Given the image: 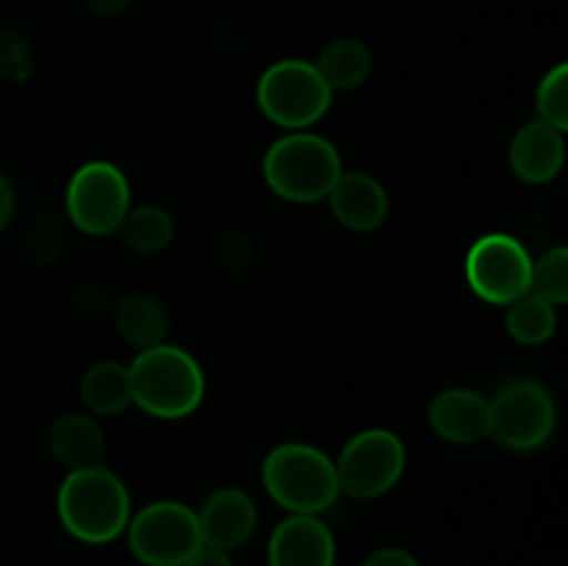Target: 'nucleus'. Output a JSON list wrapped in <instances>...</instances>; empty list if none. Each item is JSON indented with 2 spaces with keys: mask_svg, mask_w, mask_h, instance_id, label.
Instances as JSON below:
<instances>
[{
  "mask_svg": "<svg viewBox=\"0 0 568 566\" xmlns=\"http://www.w3.org/2000/svg\"><path fill=\"white\" fill-rule=\"evenodd\" d=\"M131 403L155 420H183L200 408L205 375L197 361L175 344L139 350L128 364Z\"/></svg>",
  "mask_w": 568,
  "mask_h": 566,
  "instance_id": "f257e3e1",
  "label": "nucleus"
},
{
  "mask_svg": "<svg viewBox=\"0 0 568 566\" xmlns=\"http://www.w3.org/2000/svg\"><path fill=\"white\" fill-rule=\"evenodd\" d=\"M55 508L64 530L87 544L114 542L133 516L128 486L105 466L70 472L59 486Z\"/></svg>",
  "mask_w": 568,
  "mask_h": 566,
  "instance_id": "f03ea898",
  "label": "nucleus"
},
{
  "mask_svg": "<svg viewBox=\"0 0 568 566\" xmlns=\"http://www.w3.org/2000/svg\"><path fill=\"white\" fill-rule=\"evenodd\" d=\"M342 172L336 144L311 131H288L264 155L266 186L288 203H320Z\"/></svg>",
  "mask_w": 568,
  "mask_h": 566,
  "instance_id": "7ed1b4c3",
  "label": "nucleus"
},
{
  "mask_svg": "<svg viewBox=\"0 0 568 566\" xmlns=\"http://www.w3.org/2000/svg\"><path fill=\"white\" fill-rule=\"evenodd\" d=\"M266 494L288 514L320 516L338 499L336 464L320 447L286 442L272 449L261 466Z\"/></svg>",
  "mask_w": 568,
  "mask_h": 566,
  "instance_id": "20e7f679",
  "label": "nucleus"
},
{
  "mask_svg": "<svg viewBox=\"0 0 568 566\" xmlns=\"http://www.w3.org/2000/svg\"><path fill=\"white\" fill-rule=\"evenodd\" d=\"M255 98L266 120L288 131H305L327 114L333 92L314 61L283 59L261 72Z\"/></svg>",
  "mask_w": 568,
  "mask_h": 566,
  "instance_id": "39448f33",
  "label": "nucleus"
},
{
  "mask_svg": "<svg viewBox=\"0 0 568 566\" xmlns=\"http://www.w3.org/2000/svg\"><path fill=\"white\" fill-rule=\"evenodd\" d=\"M64 209L72 225L87 236H109L120 231L131 209V183L111 161H89L78 166L67 183Z\"/></svg>",
  "mask_w": 568,
  "mask_h": 566,
  "instance_id": "423d86ee",
  "label": "nucleus"
},
{
  "mask_svg": "<svg viewBox=\"0 0 568 566\" xmlns=\"http://www.w3.org/2000/svg\"><path fill=\"white\" fill-rule=\"evenodd\" d=\"M128 544L144 566H183L200 547L197 511L175 499H159L128 522Z\"/></svg>",
  "mask_w": 568,
  "mask_h": 566,
  "instance_id": "0eeeda50",
  "label": "nucleus"
},
{
  "mask_svg": "<svg viewBox=\"0 0 568 566\" xmlns=\"http://www.w3.org/2000/svg\"><path fill=\"white\" fill-rule=\"evenodd\" d=\"M405 444L397 433L369 427L361 431L344 444L338 453L336 477L338 488L355 499H375L392 492L405 472Z\"/></svg>",
  "mask_w": 568,
  "mask_h": 566,
  "instance_id": "6e6552de",
  "label": "nucleus"
},
{
  "mask_svg": "<svg viewBox=\"0 0 568 566\" xmlns=\"http://www.w3.org/2000/svg\"><path fill=\"white\" fill-rule=\"evenodd\" d=\"M491 438L503 447L527 453L549 442L558 408L547 386L530 377H516L497 388L491 400Z\"/></svg>",
  "mask_w": 568,
  "mask_h": 566,
  "instance_id": "1a4fd4ad",
  "label": "nucleus"
},
{
  "mask_svg": "<svg viewBox=\"0 0 568 566\" xmlns=\"http://www.w3.org/2000/svg\"><path fill=\"white\" fill-rule=\"evenodd\" d=\"M532 259L519 239L486 233L466 253V283L480 300L508 305L530 292Z\"/></svg>",
  "mask_w": 568,
  "mask_h": 566,
  "instance_id": "9d476101",
  "label": "nucleus"
},
{
  "mask_svg": "<svg viewBox=\"0 0 568 566\" xmlns=\"http://www.w3.org/2000/svg\"><path fill=\"white\" fill-rule=\"evenodd\" d=\"M266 555L270 566H333L336 538L320 516L288 514L272 530Z\"/></svg>",
  "mask_w": 568,
  "mask_h": 566,
  "instance_id": "9b49d317",
  "label": "nucleus"
},
{
  "mask_svg": "<svg viewBox=\"0 0 568 566\" xmlns=\"http://www.w3.org/2000/svg\"><path fill=\"white\" fill-rule=\"evenodd\" d=\"M203 547L231 553L250 542L258 525V508L242 488H220L197 511Z\"/></svg>",
  "mask_w": 568,
  "mask_h": 566,
  "instance_id": "f8f14e48",
  "label": "nucleus"
},
{
  "mask_svg": "<svg viewBox=\"0 0 568 566\" xmlns=\"http://www.w3.org/2000/svg\"><path fill=\"white\" fill-rule=\"evenodd\" d=\"M430 427L449 444H475L491 438V403L466 386L444 388L427 408Z\"/></svg>",
  "mask_w": 568,
  "mask_h": 566,
  "instance_id": "ddd939ff",
  "label": "nucleus"
},
{
  "mask_svg": "<svg viewBox=\"0 0 568 566\" xmlns=\"http://www.w3.org/2000/svg\"><path fill=\"white\" fill-rule=\"evenodd\" d=\"M327 200L333 216L355 233L375 231L388 216L386 189L369 172H342Z\"/></svg>",
  "mask_w": 568,
  "mask_h": 566,
  "instance_id": "4468645a",
  "label": "nucleus"
},
{
  "mask_svg": "<svg viewBox=\"0 0 568 566\" xmlns=\"http://www.w3.org/2000/svg\"><path fill=\"white\" fill-rule=\"evenodd\" d=\"M566 161V139L564 131L547 125L541 120L527 122L519 128V133L510 142V170L516 178L525 183H541L555 181L564 170Z\"/></svg>",
  "mask_w": 568,
  "mask_h": 566,
  "instance_id": "2eb2a0df",
  "label": "nucleus"
},
{
  "mask_svg": "<svg viewBox=\"0 0 568 566\" xmlns=\"http://www.w3.org/2000/svg\"><path fill=\"white\" fill-rule=\"evenodd\" d=\"M50 453L70 472L103 466L109 442H105L103 425L89 414H64L50 427Z\"/></svg>",
  "mask_w": 568,
  "mask_h": 566,
  "instance_id": "dca6fc26",
  "label": "nucleus"
},
{
  "mask_svg": "<svg viewBox=\"0 0 568 566\" xmlns=\"http://www.w3.org/2000/svg\"><path fill=\"white\" fill-rule=\"evenodd\" d=\"M114 325L131 347L148 350L164 344L166 333H170V314L153 294L128 292L125 297L116 300Z\"/></svg>",
  "mask_w": 568,
  "mask_h": 566,
  "instance_id": "f3484780",
  "label": "nucleus"
},
{
  "mask_svg": "<svg viewBox=\"0 0 568 566\" xmlns=\"http://www.w3.org/2000/svg\"><path fill=\"white\" fill-rule=\"evenodd\" d=\"M83 405L94 416H116L131 405V381L128 366L120 361H98L83 372L78 383Z\"/></svg>",
  "mask_w": 568,
  "mask_h": 566,
  "instance_id": "a211bd4d",
  "label": "nucleus"
},
{
  "mask_svg": "<svg viewBox=\"0 0 568 566\" xmlns=\"http://www.w3.org/2000/svg\"><path fill=\"white\" fill-rule=\"evenodd\" d=\"M320 75L331 87V92H349L358 89L372 72V50L361 39L344 37L327 44L314 61Z\"/></svg>",
  "mask_w": 568,
  "mask_h": 566,
  "instance_id": "6ab92c4d",
  "label": "nucleus"
},
{
  "mask_svg": "<svg viewBox=\"0 0 568 566\" xmlns=\"http://www.w3.org/2000/svg\"><path fill=\"white\" fill-rule=\"evenodd\" d=\"M116 233L131 253L155 255L170 247L172 236H175V220L164 205H136V209H128Z\"/></svg>",
  "mask_w": 568,
  "mask_h": 566,
  "instance_id": "aec40b11",
  "label": "nucleus"
},
{
  "mask_svg": "<svg viewBox=\"0 0 568 566\" xmlns=\"http://www.w3.org/2000/svg\"><path fill=\"white\" fill-rule=\"evenodd\" d=\"M505 327L519 344H544L558 331V311L552 303L527 292L505 305Z\"/></svg>",
  "mask_w": 568,
  "mask_h": 566,
  "instance_id": "412c9836",
  "label": "nucleus"
},
{
  "mask_svg": "<svg viewBox=\"0 0 568 566\" xmlns=\"http://www.w3.org/2000/svg\"><path fill=\"white\" fill-rule=\"evenodd\" d=\"M530 294L547 300L555 309L568 303V250L552 247L532 261L530 266Z\"/></svg>",
  "mask_w": 568,
  "mask_h": 566,
  "instance_id": "4be33fe9",
  "label": "nucleus"
},
{
  "mask_svg": "<svg viewBox=\"0 0 568 566\" xmlns=\"http://www.w3.org/2000/svg\"><path fill=\"white\" fill-rule=\"evenodd\" d=\"M536 111H538V120L566 133L568 128V64L566 61H560L558 67H552V70L541 78L536 92Z\"/></svg>",
  "mask_w": 568,
  "mask_h": 566,
  "instance_id": "5701e85b",
  "label": "nucleus"
},
{
  "mask_svg": "<svg viewBox=\"0 0 568 566\" xmlns=\"http://www.w3.org/2000/svg\"><path fill=\"white\" fill-rule=\"evenodd\" d=\"M33 70V50L20 33L0 37V81L22 83Z\"/></svg>",
  "mask_w": 568,
  "mask_h": 566,
  "instance_id": "b1692460",
  "label": "nucleus"
},
{
  "mask_svg": "<svg viewBox=\"0 0 568 566\" xmlns=\"http://www.w3.org/2000/svg\"><path fill=\"white\" fill-rule=\"evenodd\" d=\"M61 220L55 211H44L42 216H37V222L31 225V233H28V244H31L33 255L42 261H55L61 250Z\"/></svg>",
  "mask_w": 568,
  "mask_h": 566,
  "instance_id": "393cba45",
  "label": "nucleus"
},
{
  "mask_svg": "<svg viewBox=\"0 0 568 566\" xmlns=\"http://www.w3.org/2000/svg\"><path fill=\"white\" fill-rule=\"evenodd\" d=\"M216 253H220V261L225 266L242 270V266H247L250 255H253V242L244 233H227V236H222Z\"/></svg>",
  "mask_w": 568,
  "mask_h": 566,
  "instance_id": "a878e982",
  "label": "nucleus"
},
{
  "mask_svg": "<svg viewBox=\"0 0 568 566\" xmlns=\"http://www.w3.org/2000/svg\"><path fill=\"white\" fill-rule=\"evenodd\" d=\"M361 566H419V560L399 547H383L372 553Z\"/></svg>",
  "mask_w": 568,
  "mask_h": 566,
  "instance_id": "bb28decb",
  "label": "nucleus"
},
{
  "mask_svg": "<svg viewBox=\"0 0 568 566\" xmlns=\"http://www.w3.org/2000/svg\"><path fill=\"white\" fill-rule=\"evenodd\" d=\"M183 566H233V564L231 558H227V553H222V549L200 547Z\"/></svg>",
  "mask_w": 568,
  "mask_h": 566,
  "instance_id": "cd10ccee",
  "label": "nucleus"
},
{
  "mask_svg": "<svg viewBox=\"0 0 568 566\" xmlns=\"http://www.w3.org/2000/svg\"><path fill=\"white\" fill-rule=\"evenodd\" d=\"M14 216V189H11L9 178L0 172V231L11 222Z\"/></svg>",
  "mask_w": 568,
  "mask_h": 566,
  "instance_id": "c85d7f7f",
  "label": "nucleus"
},
{
  "mask_svg": "<svg viewBox=\"0 0 568 566\" xmlns=\"http://www.w3.org/2000/svg\"><path fill=\"white\" fill-rule=\"evenodd\" d=\"M131 3H133V0H87V6H89V9H92L98 17L122 14V11H125Z\"/></svg>",
  "mask_w": 568,
  "mask_h": 566,
  "instance_id": "c756f323",
  "label": "nucleus"
}]
</instances>
